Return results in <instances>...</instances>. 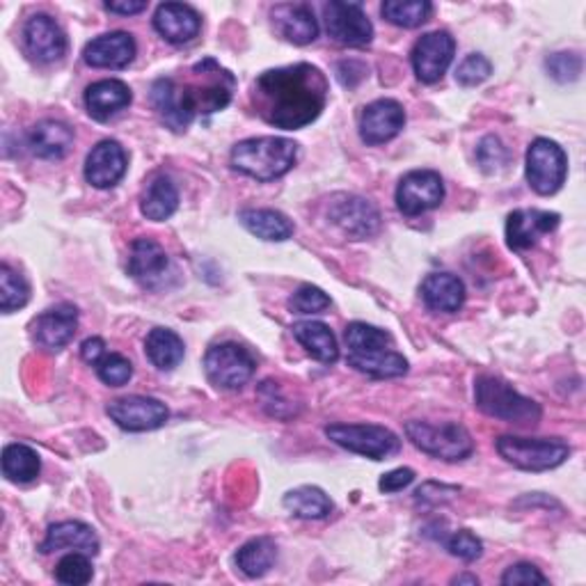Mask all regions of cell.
I'll return each instance as SVG.
<instances>
[{
  "label": "cell",
  "mask_w": 586,
  "mask_h": 586,
  "mask_svg": "<svg viewBox=\"0 0 586 586\" xmlns=\"http://www.w3.org/2000/svg\"><path fill=\"white\" fill-rule=\"evenodd\" d=\"M328 101V80L308 62L269 70L254 83V105L271 126L296 132L312 124Z\"/></svg>",
  "instance_id": "6da1fadb"
},
{
  "label": "cell",
  "mask_w": 586,
  "mask_h": 586,
  "mask_svg": "<svg viewBox=\"0 0 586 586\" xmlns=\"http://www.w3.org/2000/svg\"><path fill=\"white\" fill-rule=\"evenodd\" d=\"M198 67L202 70V83L159 78L151 85V103H154L161 122L177 134L186 132L192 120L219 113L232 101L236 78L213 58L198 62Z\"/></svg>",
  "instance_id": "7a4b0ae2"
},
{
  "label": "cell",
  "mask_w": 586,
  "mask_h": 586,
  "mask_svg": "<svg viewBox=\"0 0 586 586\" xmlns=\"http://www.w3.org/2000/svg\"><path fill=\"white\" fill-rule=\"evenodd\" d=\"M232 167L257 182H273L285 177L298 161V145L289 138H250L234 145Z\"/></svg>",
  "instance_id": "3957f363"
},
{
  "label": "cell",
  "mask_w": 586,
  "mask_h": 586,
  "mask_svg": "<svg viewBox=\"0 0 586 586\" xmlns=\"http://www.w3.org/2000/svg\"><path fill=\"white\" fill-rule=\"evenodd\" d=\"M474 401L484 415L509 424L534 426L543 410L534 399H527L497 376H479L474 381Z\"/></svg>",
  "instance_id": "277c9868"
},
{
  "label": "cell",
  "mask_w": 586,
  "mask_h": 586,
  "mask_svg": "<svg viewBox=\"0 0 586 586\" xmlns=\"http://www.w3.org/2000/svg\"><path fill=\"white\" fill-rule=\"evenodd\" d=\"M406 436L424 453L447 463L465 461L474 451V440L470 436V431L463 424H456V422H445V424L408 422Z\"/></svg>",
  "instance_id": "5b68a950"
},
{
  "label": "cell",
  "mask_w": 586,
  "mask_h": 586,
  "mask_svg": "<svg viewBox=\"0 0 586 586\" xmlns=\"http://www.w3.org/2000/svg\"><path fill=\"white\" fill-rule=\"evenodd\" d=\"M495 447H497V453L502 456L507 463L525 472L554 470L571 456V447L559 438L502 436Z\"/></svg>",
  "instance_id": "8992f818"
},
{
  "label": "cell",
  "mask_w": 586,
  "mask_h": 586,
  "mask_svg": "<svg viewBox=\"0 0 586 586\" xmlns=\"http://www.w3.org/2000/svg\"><path fill=\"white\" fill-rule=\"evenodd\" d=\"M325 436L335 445L372 461H387L401 451L397 433L378 424H331L325 426Z\"/></svg>",
  "instance_id": "52a82bcc"
},
{
  "label": "cell",
  "mask_w": 586,
  "mask_h": 586,
  "mask_svg": "<svg viewBox=\"0 0 586 586\" xmlns=\"http://www.w3.org/2000/svg\"><path fill=\"white\" fill-rule=\"evenodd\" d=\"M257 362L241 344H215L204 356L207 378L221 389H241L254 376Z\"/></svg>",
  "instance_id": "ba28073f"
},
{
  "label": "cell",
  "mask_w": 586,
  "mask_h": 586,
  "mask_svg": "<svg viewBox=\"0 0 586 586\" xmlns=\"http://www.w3.org/2000/svg\"><path fill=\"white\" fill-rule=\"evenodd\" d=\"M569 175V159L554 140L536 138L527 149V182L538 195H554Z\"/></svg>",
  "instance_id": "9c48e42d"
},
{
  "label": "cell",
  "mask_w": 586,
  "mask_h": 586,
  "mask_svg": "<svg viewBox=\"0 0 586 586\" xmlns=\"http://www.w3.org/2000/svg\"><path fill=\"white\" fill-rule=\"evenodd\" d=\"M325 28L328 35L341 47H366L374 39V26L364 14L360 3H344V0H331L323 8Z\"/></svg>",
  "instance_id": "30bf717a"
},
{
  "label": "cell",
  "mask_w": 586,
  "mask_h": 586,
  "mask_svg": "<svg viewBox=\"0 0 586 586\" xmlns=\"http://www.w3.org/2000/svg\"><path fill=\"white\" fill-rule=\"evenodd\" d=\"M331 223L353 241L372 238L381 229L378 209L358 195H339L328 207Z\"/></svg>",
  "instance_id": "8fae6325"
},
{
  "label": "cell",
  "mask_w": 586,
  "mask_h": 586,
  "mask_svg": "<svg viewBox=\"0 0 586 586\" xmlns=\"http://www.w3.org/2000/svg\"><path fill=\"white\" fill-rule=\"evenodd\" d=\"M442 200L445 184L433 170H412L397 186V207L408 219L440 207Z\"/></svg>",
  "instance_id": "7c38bea8"
},
{
  "label": "cell",
  "mask_w": 586,
  "mask_h": 586,
  "mask_svg": "<svg viewBox=\"0 0 586 586\" xmlns=\"http://www.w3.org/2000/svg\"><path fill=\"white\" fill-rule=\"evenodd\" d=\"M105 412L120 428L132 431V433L161 428L170 417V410L163 401L154 397H140V395L115 399L108 403Z\"/></svg>",
  "instance_id": "4fadbf2b"
},
{
  "label": "cell",
  "mask_w": 586,
  "mask_h": 586,
  "mask_svg": "<svg viewBox=\"0 0 586 586\" xmlns=\"http://www.w3.org/2000/svg\"><path fill=\"white\" fill-rule=\"evenodd\" d=\"M453 51H456V41L447 30L426 33L424 37L417 39V45L412 47V53H410L415 76L426 85L438 83L449 70Z\"/></svg>",
  "instance_id": "5bb4252c"
},
{
  "label": "cell",
  "mask_w": 586,
  "mask_h": 586,
  "mask_svg": "<svg viewBox=\"0 0 586 586\" xmlns=\"http://www.w3.org/2000/svg\"><path fill=\"white\" fill-rule=\"evenodd\" d=\"M24 47L35 62L51 64L67 53V35L53 16L35 14L24 26Z\"/></svg>",
  "instance_id": "9a60e30c"
},
{
  "label": "cell",
  "mask_w": 586,
  "mask_h": 586,
  "mask_svg": "<svg viewBox=\"0 0 586 586\" xmlns=\"http://www.w3.org/2000/svg\"><path fill=\"white\" fill-rule=\"evenodd\" d=\"M406 124L403 105L395 99H378L369 103L360 115V138L364 145H385L401 134Z\"/></svg>",
  "instance_id": "2e32d148"
},
{
  "label": "cell",
  "mask_w": 586,
  "mask_h": 586,
  "mask_svg": "<svg viewBox=\"0 0 586 586\" xmlns=\"http://www.w3.org/2000/svg\"><path fill=\"white\" fill-rule=\"evenodd\" d=\"M76 328H78V310L70 306V302H62V306L41 312L33 321L30 335L39 349L60 351L74 339Z\"/></svg>",
  "instance_id": "e0dca14e"
},
{
  "label": "cell",
  "mask_w": 586,
  "mask_h": 586,
  "mask_svg": "<svg viewBox=\"0 0 586 586\" xmlns=\"http://www.w3.org/2000/svg\"><path fill=\"white\" fill-rule=\"evenodd\" d=\"M559 223V213L540 209H518L507 219V244L511 250L534 248L538 238L554 232Z\"/></svg>",
  "instance_id": "ac0fdd59"
},
{
  "label": "cell",
  "mask_w": 586,
  "mask_h": 586,
  "mask_svg": "<svg viewBox=\"0 0 586 586\" xmlns=\"http://www.w3.org/2000/svg\"><path fill=\"white\" fill-rule=\"evenodd\" d=\"M170 271V259L154 238H136L128 257V275L145 289H161Z\"/></svg>",
  "instance_id": "d6986e66"
},
{
  "label": "cell",
  "mask_w": 586,
  "mask_h": 586,
  "mask_svg": "<svg viewBox=\"0 0 586 586\" xmlns=\"http://www.w3.org/2000/svg\"><path fill=\"white\" fill-rule=\"evenodd\" d=\"M136 51V39L128 33H108L85 47L83 60L97 70H124L134 62Z\"/></svg>",
  "instance_id": "ffe728a7"
},
{
  "label": "cell",
  "mask_w": 586,
  "mask_h": 586,
  "mask_svg": "<svg viewBox=\"0 0 586 586\" xmlns=\"http://www.w3.org/2000/svg\"><path fill=\"white\" fill-rule=\"evenodd\" d=\"M126 175V151L115 140H101L85 161V179L95 188H113Z\"/></svg>",
  "instance_id": "44dd1931"
},
{
  "label": "cell",
  "mask_w": 586,
  "mask_h": 586,
  "mask_svg": "<svg viewBox=\"0 0 586 586\" xmlns=\"http://www.w3.org/2000/svg\"><path fill=\"white\" fill-rule=\"evenodd\" d=\"M157 33L170 45H188L202 30V16L184 3H163L154 14Z\"/></svg>",
  "instance_id": "7402d4cb"
},
{
  "label": "cell",
  "mask_w": 586,
  "mask_h": 586,
  "mask_svg": "<svg viewBox=\"0 0 586 586\" xmlns=\"http://www.w3.org/2000/svg\"><path fill=\"white\" fill-rule=\"evenodd\" d=\"M60 550H74V552H85L95 557L99 552V536L95 529L78 520H67V523L51 525L47 532V538L41 540L39 552L51 554Z\"/></svg>",
  "instance_id": "603a6c76"
},
{
  "label": "cell",
  "mask_w": 586,
  "mask_h": 586,
  "mask_svg": "<svg viewBox=\"0 0 586 586\" xmlns=\"http://www.w3.org/2000/svg\"><path fill=\"white\" fill-rule=\"evenodd\" d=\"M273 21L277 33L296 47L312 45L319 37V21L310 5L306 3H285L273 10Z\"/></svg>",
  "instance_id": "cb8c5ba5"
},
{
  "label": "cell",
  "mask_w": 586,
  "mask_h": 586,
  "mask_svg": "<svg viewBox=\"0 0 586 586\" xmlns=\"http://www.w3.org/2000/svg\"><path fill=\"white\" fill-rule=\"evenodd\" d=\"M132 88L115 78L92 83L88 92H85V105H88L90 117H95L97 122H108L115 117L124 108L132 105Z\"/></svg>",
  "instance_id": "d4e9b609"
},
{
  "label": "cell",
  "mask_w": 586,
  "mask_h": 586,
  "mask_svg": "<svg viewBox=\"0 0 586 586\" xmlns=\"http://www.w3.org/2000/svg\"><path fill=\"white\" fill-rule=\"evenodd\" d=\"M422 300L433 312L453 314L463 308L465 285L461 277L451 273H433L422 282Z\"/></svg>",
  "instance_id": "484cf974"
},
{
  "label": "cell",
  "mask_w": 586,
  "mask_h": 586,
  "mask_svg": "<svg viewBox=\"0 0 586 586\" xmlns=\"http://www.w3.org/2000/svg\"><path fill=\"white\" fill-rule=\"evenodd\" d=\"M74 145V132L72 126L58 120H45L30 128L28 134V147L37 159L58 161L67 157V151Z\"/></svg>",
  "instance_id": "4316f807"
},
{
  "label": "cell",
  "mask_w": 586,
  "mask_h": 586,
  "mask_svg": "<svg viewBox=\"0 0 586 586\" xmlns=\"http://www.w3.org/2000/svg\"><path fill=\"white\" fill-rule=\"evenodd\" d=\"M238 223H241L252 236L271 244L287 241L294 234V223L285 213L275 209H244L238 213Z\"/></svg>",
  "instance_id": "83f0119b"
},
{
  "label": "cell",
  "mask_w": 586,
  "mask_h": 586,
  "mask_svg": "<svg viewBox=\"0 0 586 586\" xmlns=\"http://www.w3.org/2000/svg\"><path fill=\"white\" fill-rule=\"evenodd\" d=\"M294 337L314 360L323 364H335L339 358V346L328 325L321 321H300L294 325Z\"/></svg>",
  "instance_id": "f1b7e54d"
},
{
  "label": "cell",
  "mask_w": 586,
  "mask_h": 586,
  "mask_svg": "<svg viewBox=\"0 0 586 586\" xmlns=\"http://www.w3.org/2000/svg\"><path fill=\"white\" fill-rule=\"evenodd\" d=\"M179 209V192L177 186L172 184L170 177L159 175L154 182L147 186V190L142 192L140 200V211L147 221L154 223H163L167 219L175 215V211Z\"/></svg>",
  "instance_id": "f546056e"
},
{
  "label": "cell",
  "mask_w": 586,
  "mask_h": 586,
  "mask_svg": "<svg viewBox=\"0 0 586 586\" xmlns=\"http://www.w3.org/2000/svg\"><path fill=\"white\" fill-rule=\"evenodd\" d=\"M145 353L149 362L161 369V372H172V369L182 364L186 346L175 331L154 328L145 339Z\"/></svg>",
  "instance_id": "4dcf8cb0"
},
{
  "label": "cell",
  "mask_w": 586,
  "mask_h": 586,
  "mask_svg": "<svg viewBox=\"0 0 586 586\" xmlns=\"http://www.w3.org/2000/svg\"><path fill=\"white\" fill-rule=\"evenodd\" d=\"M277 559V546L275 540L269 536H259L248 540L246 546L238 548L234 561L238 571H241L246 577H264Z\"/></svg>",
  "instance_id": "1f68e13d"
},
{
  "label": "cell",
  "mask_w": 586,
  "mask_h": 586,
  "mask_svg": "<svg viewBox=\"0 0 586 586\" xmlns=\"http://www.w3.org/2000/svg\"><path fill=\"white\" fill-rule=\"evenodd\" d=\"M346 360H349V366L374 378H399L408 372V360L392 349L374 353H349Z\"/></svg>",
  "instance_id": "d6a6232c"
},
{
  "label": "cell",
  "mask_w": 586,
  "mask_h": 586,
  "mask_svg": "<svg viewBox=\"0 0 586 586\" xmlns=\"http://www.w3.org/2000/svg\"><path fill=\"white\" fill-rule=\"evenodd\" d=\"M282 504L291 515L302 520H321L333 513L331 497L316 486H300L289 490L285 499H282Z\"/></svg>",
  "instance_id": "836d02e7"
},
{
  "label": "cell",
  "mask_w": 586,
  "mask_h": 586,
  "mask_svg": "<svg viewBox=\"0 0 586 586\" xmlns=\"http://www.w3.org/2000/svg\"><path fill=\"white\" fill-rule=\"evenodd\" d=\"M39 453L28 445H8L3 449V474L12 484H30L39 476Z\"/></svg>",
  "instance_id": "e575fe53"
},
{
  "label": "cell",
  "mask_w": 586,
  "mask_h": 586,
  "mask_svg": "<svg viewBox=\"0 0 586 586\" xmlns=\"http://www.w3.org/2000/svg\"><path fill=\"white\" fill-rule=\"evenodd\" d=\"M381 12L389 24L399 28H417L431 16L433 5L428 0H387Z\"/></svg>",
  "instance_id": "d590c367"
},
{
  "label": "cell",
  "mask_w": 586,
  "mask_h": 586,
  "mask_svg": "<svg viewBox=\"0 0 586 586\" xmlns=\"http://www.w3.org/2000/svg\"><path fill=\"white\" fill-rule=\"evenodd\" d=\"M344 339L351 353H374V351H385L392 346V335L362 321L349 323V328H346L344 333Z\"/></svg>",
  "instance_id": "8d00e7d4"
},
{
  "label": "cell",
  "mask_w": 586,
  "mask_h": 586,
  "mask_svg": "<svg viewBox=\"0 0 586 586\" xmlns=\"http://www.w3.org/2000/svg\"><path fill=\"white\" fill-rule=\"evenodd\" d=\"M30 300V285L26 277L16 273L10 264L0 266V310L12 314L14 310L26 308Z\"/></svg>",
  "instance_id": "74e56055"
},
{
  "label": "cell",
  "mask_w": 586,
  "mask_h": 586,
  "mask_svg": "<svg viewBox=\"0 0 586 586\" xmlns=\"http://www.w3.org/2000/svg\"><path fill=\"white\" fill-rule=\"evenodd\" d=\"M92 577H95L92 561H90V554H85V552H72L67 557H62L55 566V579L60 584L83 586L92 582Z\"/></svg>",
  "instance_id": "f35d334b"
},
{
  "label": "cell",
  "mask_w": 586,
  "mask_h": 586,
  "mask_svg": "<svg viewBox=\"0 0 586 586\" xmlns=\"http://www.w3.org/2000/svg\"><path fill=\"white\" fill-rule=\"evenodd\" d=\"M331 296L314 285L298 287L289 300V308L296 314H323L325 310H331Z\"/></svg>",
  "instance_id": "ab89813d"
},
{
  "label": "cell",
  "mask_w": 586,
  "mask_h": 586,
  "mask_svg": "<svg viewBox=\"0 0 586 586\" xmlns=\"http://www.w3.org/2000/svg\"><path fill=\"white\" fill-rule=\"evenodd\" d=\"M95 366L97 376L111 387H122L134 376V364L120 353H105Z\"/></svg>",
  "instance_id": "60d3db41"
},
{
  "label": "cell",
  "mask_w": 586,
  "mask_h": 586,
  "mask_svg": "<svg viewBox=\"0 0 586 586\" xmlns=\"http://www.w3.org/2000/svg\"><path fill=\"white\" fill-rule=\"evenodd\" d=\"M511 154L509 149L504 147V142L499 140L497 136H486L479 147H476V161H479L482 170L493 175V172H499L507 163H509Z\"/></svg>",
  "instance_id": "b9f144b4"
},
{
  "label": "cell",
  "mask_w": 586,
  "mask_h": 586,
  "mask_svg": "<svg viewBox=\"0 0 586 586\" xmlns=\"http://www.w3.org/2000/svg\"><path fill=\"white\" fill-rule=\"evenodd\" d=\"M490 74H493L490 60L484 58L482 53H472L459 64V70H456V80H459L463 88H474V85H482Z\"/></svg>",
  "instance_id": "7bdbcfd3"
},
{
  "label": "cell",
  "mask_w": 586,
  "mask_h": 586,
  "mask_svg": "<svg viewBox=\"0 0 586 586\" xmlns=\"http://www.w3.org/2000/svg\"><path fill=\"white\" fill-rule=\"evenodd\" d=\"M546 70L557 83H573L582 74V58L577 53H552L546 60Z\"/></svg>",
  "instance_id": "ee69618b"
},
{
  "label": "cell",
  "mask_w": 586,
  "mask_h": 586,
  "mask_svg": "<svg viewBox=\"0 0 586 586\" xmlns=\"http://www.w3.org/2000/svg\"><path fill=\"white\" fill-rule=\"evenodd\" d=\"M445 546L449 550V554L459 557L463 561H476L482 554H484V543L476 538L470 529H461V532H453L447 540Z\"/></svg>",
  "instance_id": "f6af8a7d"
},
{
  "label": "cell",
  "mask_w": 586,
  "mask_h": 586,
  "mask_svg": "<svg viewBox=\"0 0 586 586\" xmlns=\"http://www.w3.org/2000/svg\"><path fill=\"white\" fill-rule=\"evenodd\" d=\"M502 584L507 586H529V584H548V577L543 575L534 563L520 561L515 566L507 569V573L502 575Z\"/></svg>",
  "instance_id": "bcb514c9"
},
{
  "label": "cell",
  "mask_w": 586,
  "mask_h": 586,
  "mask_svg": "<svg viewBox=\"0 0 586 586\" xmlns=\"http://www.w3.org/2000/svg\"><path fill=\"white\" fill-rule=\"evenodd\" d=\"M459 486H445V484H436V482H428V486L424 484L415 495H417V502L420 504H442V502H449V499H453L456 495H459Z\"/></svg>",
  "instance_id": "7dc6e473"
},
{
  "label": "cell",
  "mask_w": 586,
  "mask_h": 586,
  "mask_svg": "<svg viewBox=\"0 0 586 586\" xmlns=\"http://www.w3.org/2000/svg\"><path fill=\"white\" fill-rule=\"evenodd\" d=\"M412 482H415V472H412L410 467H399V470L383 474L381 482H378V488L383 493H399V490L408 488Z\"/></svg>",
  "instance_id": "c3c4849f"
},
{
  "label": "cell",
  "mask_w": 586,
  "mask_h": 586,
  "mask_svg": "<svg viewBox=\"0 0 586 586\" xmlns=\"http://www.w3.org/2000/svg\"><path fill=\"white\" fill-rule=\"evenodd\" d=\"M105 356V344L99 337H90L80 344V358L88 364H97Z\"/></svg>",
  "instance_id": "681fc988"
},
{
  "label": "cell",
  "mask_w": 586,
  "mask_h": 586,
  "mask_svg": "<svg viewBox=\"0 0 586 586\" xmlns=\"http://www.w3.org/2000/svg\"><path fill=\"white\" fill-rule=\"evenodd\" d=\"M105 10L115 14H140L147 10V0H108Z\"/></svg>",
  "instance_id": "f907efd6"
},
{
  "label": "cell",
  "mask_w": 586,
  "mask_h": 586,
  "mask_svg": "<svg viewBox=\"0 0 586 586\" xmlns=\"http://www.w3.org/2000/svg\"><path fill=\"white\" fill-rule=\"evenodd\" d=\"M451 584H472V586H476V584H479V577L463 573V575H456V577L451 579Z\"/></svg>",
  "instance_id": "816d5d0a"
}]
</instances>
